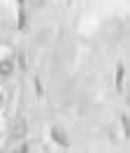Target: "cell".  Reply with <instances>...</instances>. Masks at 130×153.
I'll return each instance as SVG.
<instances>
[{
  "instance_id": "cell-1",
  "label": "cell",
  "mask_w": 130,
  "mask_h": 153,
  "mask_svg": "<svg viewBox=\"0 0 130 153\" xmlns=\"http://www.w3.org/2000/svg\"><path fill=\"white\" fill-rule=\"evenodd\" d=\"M14 153H28V146H26V144H21V146H19Z\"/></svg>"
}]
</instances>
